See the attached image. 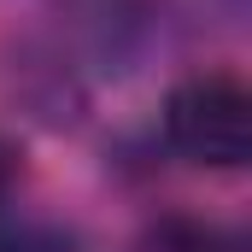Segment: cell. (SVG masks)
I'll list each match as a JSON object with an SVG mask.
<instances>
[{
    "label": "cell",
    "mask_w": 252,
    "mask_h": 252,
    "mask_svg": "<svg viewBox=\"0 0 252 252\" xmlns=\"http://www.w3.org/2000/svg\"><path fill=\"white\" fill-rule=\"evenodd\" d=\"M59 12L76 35V47L106 70H124V59H135L141 30H147L141 0H59Z\"/></svg>",
    "instance_id": "7a4b0ae2"
},
{
    "label": "cell",
    "mask_w": 252,
    "mask_h": 252,
    "mask_svg": "<svg viewBox=\"0 0 252 252\" xmlns=\"http://www.w3.org/2000/svg\"><path fill=\"white\" fill-rule=\"evenodd\" d=\"M164 147L199 170H241L252 153V94L229 70L182 76L164 94Z\"/></svg>",
    "instance_id": "6da1fadb"
},
{
    "label": "cell",
    "mask_w": 252,
    "mask_h": 252,
    "mask_svg": "<svg viewBox=\"0 0 252 252\" xmlns=\"http://www.w3.org/2000/svg\"><path fill=\"white\" fill-rule=\"evenodd\" d=\"M18 170H24V158H18V147L0 135V199H6V188L18 182Z\"/></svg>",
    "instance_id": "5b68a950"
},
{
    "label": "cell",
    "mask_w": 252,
    "mask_h": 252,
    "mask_svg": "<svg viewBox=\"0 0 252 252\" xmlns=\"http://www.w3.org/2000/svg\"><path fill=\"white\" fill-rule=\"evenodd\" d=\"M129 252H235L229 235H217L211 223H193V217H158L153 229H141V241Z\"/></svg>",
    "instance_id": "277c9868"
},
{
    "label": "cell",
    "mask_w": 252,
    "mask_h": 252,
    "mask_svg": "<svg viewBox=\"0 0 252 252\" xmlns=\"http://www.w3.org/2000/svg\"><path fill=\"white\" fill-rule=\"evenodd\" d=\"M0 252H82L76 235L53 223V217H35V211H0Z\"/></svg>",
    "instance_id": "3957f363"
}]
</instances>
